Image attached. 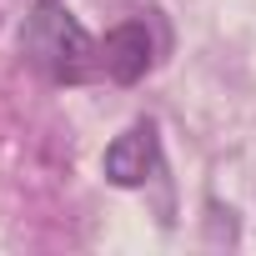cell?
<instances>
[{
    "instance_id": "2",
    "label": "cell",
    "mask_w": 256,
    "mask_h": 256,
    "mask_svg": "<svg viewBox=\"0 0 256 256\" xmlns=\"http://www.w3.org/2000/svg\"><path fill=\"white\" fill-rule=\"evenodd\" d=\"M106 181L120 186V191H136L146 186L156 171H161V136L151 120H136L131 131H120L110 146H106V161H100Z\"/></svg>"
},
{
    "instance_id": "1",
    "label": "cell",
    "mask_w": 256,
    "mask_h": 256,
    "mask_svg": "<svg viewBox=\"0 0 256 256\" xmlns=\"http://www.w3.org/2000/svg\"><path fill=\"white\" fill-rule=\"evenodd\" d=\"M20 50L56 86H80L96 76V46H90L86 26L66 10V0H36L30 6V16L20 26Z\"/></svg>"
},
{
    "instance_id": "3",
    "label": "cell",
    "mask_w": 256,
    "mask_h": 256,
    "mask_svg": "<svg viewBox=\"0 0 256 256\" xmlns=\"http://www.w3.org/2000/svg\"><path fill=\"white\" fill-rule=\"evenodd\" d=\"M151 60H156V40H151L146 20H120L100 46V66L116 86H136L151 70Z\"/></svg>"
}]
</instances>
